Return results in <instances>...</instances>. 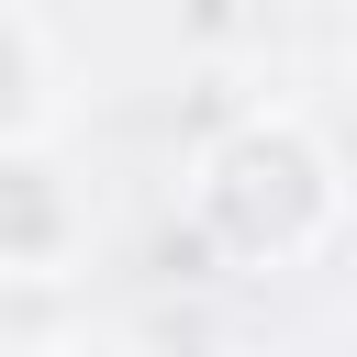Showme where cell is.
Returning a JSON list of instances; mask_svg holds the SVG:
<instances>
[{
	"mask_svg": "<svg viewBox=\"0 0 357 357\" xmlns=\"http://www.w3.org/2000/svg\"><path fill=\"white\" fill-rule=\"evenodd\" d=\"M346 212V178H335V145L301 123V112H245L234 134L201 145V178H190V223L212 234V257L234 268H301Z\"/></svg>",
	"mask_w": 357,
	"mask_h": 357,
	"instance_id": "1",
	"label": "cell"
},
{
	"mask_svg": "<svg viewBox=\"0 0 357 357\" xmlns=\"http://www.w3.org/2000/svg\"><path fill=\"white\" fill-rule=\"evenodd\" d=\"M67 234H78L67 178H56L33 145H0V268H56Z\"/></svg>",
	"mask_w": 357,
	"mask_h": 357,
	"instance_id": "2",
	"label": "cell"
},
{
	"mask_svg": "<svg viewBox=\"0 0 357 357\" xmlns=\"http://www.w3.org/2000/svg\"><path fill=\"white\" fill-rule=\"evenodd\" d=\"M45 89H56V67H45V33L0 0V145H33L45 134Z\"/></svg>",
	"mask_w": 357,
	"mask_h": 357,
	"instance_id": "3",
	"label": "cell"
},
{
	"mask_svg": "<svg viewBox=\"0 0 357 357\" xmlns=\"http://www.w3.org/2000/svg\"><path fill=\"white\" fill-rule=\"evenodd\" d=\"M22 357H134L123 335H45V346H22Z\"/></svg>",
	"mask_w": 357,
	"mask_h": 357,
	"instance_id": "4",
	"label": "cell"
}]
</instances>
